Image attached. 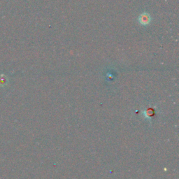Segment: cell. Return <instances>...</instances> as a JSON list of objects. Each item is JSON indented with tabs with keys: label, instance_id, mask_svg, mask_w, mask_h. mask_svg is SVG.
<instances>
[{
	"label": "cell",
	"instance_id": "obj_1",
	"mask_svg": "<svg viewBox=\"0 0 179 179\" xmlns=\"http://www.w3.org/2000/svg\"><path fill=\"white\" fill-rule=\"evenodd\" d=\"M149 20V18H148V17L146 16V18H144L142 16L141 20V21H142V20H143V21H144V24H146V21H147V20Z\"/></svg>",
	"mask_w": 179,
	"mask_h": 179
}]
</instances>
